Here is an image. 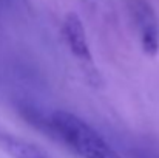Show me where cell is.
Here are the masks:
<instances>
[{
	"label": "cell",
	"instance_id": "1",
	"mask_svg": "<svg viewBox=\"0 0 159 158\" xmlns=\"http://www.w3.org/2000/svg\"><path fill=\"white\" fill-rule=\"evenodd\" d=\"M50 124L54 138L63 141L80 158H122L94 127L71 112H53Z\"/></svg>",
	"mask_w": 159,
	"mask_h": 158
},
{
	"label": "cell",
	"instance_id": "2",
	"mask_svg": "<svg viewBox=\"0 0 159 158\" xmlns=\"http://www.w3.org/2000/svg\"><path fill=\"white\" fill-rule=\"evenodd\" d=\"M62 34H63L68 50L71 51L73 57L79 62L82 70L90 76V79H96L98 70H96L94 59L90 50L85 26L76 12H68L65 16L63 23H62Z\"/></svg>",
	"mask_w": 159,
	"mask_h": 158
},
{
	"label": "cell",
	"instance_id": "3",
	"mask_svg": "<svg viewBox=\"0 0 159 158\" xmlns=\"http://www.w3.org/2000/svg\"><path fill=\"white\" fill-rule=\"evenodd\" d=\"M130 12L141 36V47L145 54L156 56L159 51V20L147 0H131Z\"/></svg>",
	"mask_w": 159,
	"mask_h": 158
},
{
	"label": "cell",
	"instance_id": "4",
	"mask_svg": "<svg viewBox=\"0 0 159 158\" xmlns=\"http://www.w3.org/2000/svg\"><path fill=\"white\" fill-rule=\"evenodd\" d=\"M0 146L12 158H51L39 146L6 133H0Z\"/></svg>",
	"mask_w": 159,
	"mask_h": 158
},
{
	"label": "cell",
	"instance_id": "5",
	"mask_svg": "<svg viewBox=\"0 0 159 158\" xmlns=\"http://www.w3.org/2000/svg\"><path fill=\"white\" fill-rule=\"evenodd\" d=\"M133 157L134 158H159V152L153 149H141L138 147L136 151H133Z\"/></svg>",
	"mask_w": 159,
	"mask_h": 158
}]
</instances>
